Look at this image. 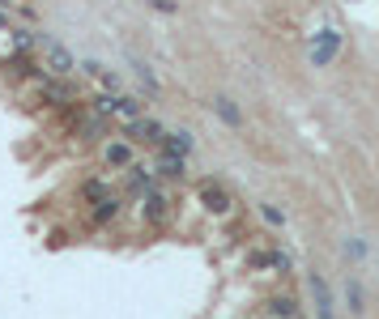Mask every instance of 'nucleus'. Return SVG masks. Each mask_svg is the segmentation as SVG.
<instances>
[{"mask_svg": "<svg viewBox=\"0 0 379 319\" xmlns=\"http://www.w3.org/2000/svg\"><path fill=\"white\" fill-rule=\"evenodd\" d=\"M153 175L158 179H184L188 175V157H179V153H171V149H153Z\"/></svg>", "mask_w": 379, "mask_h": 319, "instance_id": "9d476101", "label": "nucleus"}, {"mask_svg": "<svg viewBox=\"0 0 379 319\" xmlns=\"http://www.w3.org/2000/svg\"><path fill=\"white\" fill-rule=\"evenodd\" d=\"M0 5H9V0H0Z\"/></svg>", "mask_w": 379, "mask_h": 319, "instance_id": "4be33fe9", "label": "nucleus"}, {"mask_svg": "<svg viewBox=\"0 0 379 319\" xmlns=\"http://www.w3.org/2000/svg\"><path fill=\"white\" fill-rule=\"evenodd\" d=\"M371 255V247H366V239H358V234H350L345 239V260H350V269H358V264Z\"/></svg>", "mask_w": 379, "mask_h": 319, "instance_id": "a211bd4d", "label": "nucleus"}, {"mask_svg": "<svg viewBox=\"0 0 379 319\" xmlns=\"http://www.w3.org/2000/svg\"><path fill=\"white\" fill-rule=\"evenodd\" d=\"M298 319H303V315H298Z\"/></svg>", "mask_w": 379, "mask_h": 319, "instance_id": "5701e85b", "label": "nucleus"}, {"mask_svg": "<svg viewBox=\"0 0 379 319\" xmlns=\"http://www.w3.org/2000/svg\"><path fill=\"white\" fill-rule=\"evenodd\" d=\"M102 196H111V183H106V179H90V183H81V200L98 204Z\"/></svg>", "mask_w": 379, "mask_h": 319, "instance_id": "6ab92c4d", "label": "nucleus"}, {"mask_svg": "<svg viewBox=\"0 0 379 319\" xmlns=\"http://www.w3.org/2000/svg\"><path fill=\"white\" fill-rule=\"evenodd\" d=\"M307 290H311V306H315V319H337L333 285L324 281V273H307Z\"/></svg>", "mask_w": 379, "mask_h": 319, "instance_id": "39448f33", "label": "nucleus"}, {"mask_svg": "<svg viewBox=\"0 0 379 319\" xmlns=\"http://www.w3.org/2000/svg\"><path fill=\"white\" fill-rule=\"evenodd\" d=\"M260 218H264V222H268V226H277V230H282V226H286V213H282V208H277V204H260Z\"/></svg>", "mask_w": 379, "mask_h": 319, "instance_id": "aec40b11", "label": "nucleus"}, {"mask_svg": "<svg viewBox=\"0 0 379 319\" xmlns=\"http://www.w3.org/2000/svg\"><path fill=\"white\" fill-rule=\"evenodd\" d=\"M162 149H171V153H179V157H188L192 149H196V141H192V132H167V136H162Z\"/></svg>", "mask_w": 379, "mask_h": 319, "instance_id": "dca6fc26", "label": "nucleus"}, {"mask_svg": "<svg viewBox=\"0 0 379 319\" xmlns=\"http://www.w3.org/2000/svg\"><path fill=\"white\" fill-rule=\"evenodd\" d=\"M137 200H141V222H145L149 230H162V226L171 222L175 200H171V192H167V187H158V183H153V187H145Z\"/></svg>", "mask_w": 379, "mask_h": 319, "instance_id": "f257e3e1", "label": "nucleus"}, {"mask_svg": "<svg viewBox=\"0 0 379 319\" xmlns=\"http://www.w3.org/2000/svg\"><path fill=\"white\" fill-rule=\"evenodd\" d=\"M128 64H132V73H137V81H141V85H145L149 94H158V90H162V81H158V73H153V69H149V64H145L141 56H128Z\"/></svg>", "mask_w": 379, "mask_h": 319, "instance_id": "f3484780", "label": "nucleus"}, {"mask_svg": "<svg viewBox=\"0 0 379 319\" xmlns=\"http://www.w3.org/2000/svg\"><path fill=\"white\" fill-rule=\"evenodd\" d=\"M116 218H120V196L111 192V196H102V200L94 204V218H90V222H94V226H106V222H116Z\"/></svg>", "mask_w": 379, "mask_h": 319, "instance_id": "2eb2a0df", "label": "nucleus"}, {"mask_svg": "<svg viewBox=\"0 0 379 319\" xmlns=\"http://www.w3.org/2000/svg\"><path fill=\"white\" fill-rule=\"evenodd\" d=\"M94 111H98L102 120H124V124H132L137 115H145V102H137V98H128V94H102V98H94Z\"/></svg>", "mask_w": 379, "mask_h": 319, "instance_id": "f03ea898", "label": "nucleus"}, {"mask_svg": "<svg viewBox=\"0 0 379 319\" xmlns=\"http://www.w3.org/2000/svg\"><path fill=\"white\" fill-rule=\"evenodd\" d=\"M39 47H43V69H47V77H69V73L77 69L73 51H69L60 38H47V34H39Z\"/></svg>", "mask_w": 379, "mask_h": 319, "instance_id": "20e7f679", "label": "nucleus"}, {"mask_svg": "<svg viewBox=\"0 0 379 319\" xmlns=\"http://www.w3.org/2000/svg\"><path fill=\"white\" fill-rule=\"evenodd\" d=\"M345 306H350V315H362L366 311V290H362V277L354 269L345 273Z\"/></svg>", "mask_w": 379, "mask_h": 319, "instance_id": "ddd939ff", "label": "nucleus"}, {"mask_svg": "<svg viewBox=\"0 0 379 319\" xmlns=\"http://www.w3.org/2000/svg\"><path fill=\"white\" fill-rule=\"evenodd\" d=\"M341 30L337 26H324L315 38H311V51H307V60H311V69H329L337 56H341Z\"/></svg>", "mask_w": 379, "mask_h": 319, "instance_id": "7ed1b4c3", "label": "nucleus"}, {"mask_svg": "<svg viewBox=\"0 0 379 319\" xmlns=\"http://www.w3.org/2000/svg\"><path fill=\"white\" fill-rule=\"evenodd\" d=\"M141 5H149V9H158V13H167V17H175V13H179L175 0H141Z\"/></svg>", "mask_w": 379, "mask_h": 319, "instance_id": "412c9836", "label": "nucleus"}, {"mask_svg": "<svg viewBox=\"0 0 379 319\" xmlns=\"http://www.w3.org/2000/svg\"><path fill=\"white\" fill-rule=\"evenodd\" d=\"M196 196H200V204H205V213H213V218H226V213H230V192L218 183V179H205L200 187H196Z\"/></svg>", "mask_w": 379, "mask_h": 319, "instance_id": "423d86ee", "label": "nucleus"}, {"mask_svg": "<svg viewBox=\"0 0 379 319\" xmlns=\"http://www.w3.org/2000/svg\"><path fill=\"white\" fill-rule=\"evenodd\" d=\"M209 111H213V120H218V124H226L230 132H243V106L230 98V94H213V102H209Z\"/></svg>", "mask_w": 379, "mask_h": 319, "instance_id": "0eeeda50", "label": "nucleus"}, {"mask_svg": "<svg viewBox=\"0 0 379 319\" xmlns=\"http://www.w3.org/2000/svg\"><path fill=\"white\" fill-rule=\"evenodd\" d=\"M298 315H303V306L290 294H273V298L264 302V319H298Z\"/></svg>", "mask_w": 379, "mask_h": 319, "instance_id": "f8f14e48", "label": "nucleus"}, {"mask_svg": "<svg viewBox=\"0 0 379 319\" xmlns=\"http://www.w3.org/2000/svg\"><path fill=\"white\" fill-rule=\"evenodd\" d=\"M124 136H128L132 145H137V141H145L149 149H158V145H162V136H167V128H162L158 120H149V115H137V120L124 128Z\"/></svg>", "mask_w": 379, "mask_h": 319, "instance_id": "1a4fd4ad", "label": "nucleus"}, {"mask_svg": "<svg viewBox=\"0 0 379 319\" xmlns=\"http://www.w3.org/2000/svg\"><path fill=\"white\" fill-rule=\"evenodd\" d=\"M124 175H128V196H141L145 187H153V166H145V162H132Z\"/></svg>", "mask_w": 379, "mask_h": 319, "instance_id": "4468645a", "label": "nucleus"}, {"mask_svg": "<svg viewBox=\"0 0 379 319\" xmlns=\"http://www.w3.org/2000/svg\"><path fill=\"white\" fill-rule=\"evenodd\" d=\"M290 255L286 251H277V247H268V251H251V269H264L268 277H286L290 273Z\"/></svg>", "mask_w": 379, "mask_h": 319, "instance_id": "9b49d317", "label": "nucleus"}, {"mask_svg": "<svg viewBox=\"0 0 379 319\" xmlns=\"http://www.w3.org/2000/svg\"><path fill=\"white\" fill-rule=\"evenodd\" d=\"M102 162L111 166V171H128L132 162H137V145L128 141V136H111L102 145Z\"/></svg>", "mask_w": 379, "mask_h": 319, "instance_id": "6e6552de", "label": "nucleus"}]
</instances>
